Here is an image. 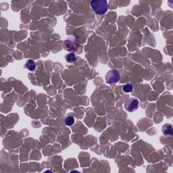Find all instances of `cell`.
Returning a JSON list of instances; mask_svg holds the SVG:
<instances>
[{
  "instance_id": "obj_1",
  "label": "cell",
  "mask_w": 173,
  "mask_h": 173,
  "mask_svg": "<svg viewBox=\"0 0 173 173\" xmlns=\"http://www.w3.org/2000/svg\"><path fill=\"white\" fill-rule=\"evenodd\" d=\"M91 7L98 15H102L108 10V2L105 0H93L91 2Z\"/></svg>"
},
{
  "instance_id": "obj_2",
  "label": "cell",
  "mask_w": 173,
  "mask_h": 173,
  "mask_svg": "<svg viewBox=\"0 0 173 173\" xmlns=\"http://www.w3.org/2000/svg\"><path fill=\"white\" fill-rule=\"evenodd\" d=\"M121 79V75L116 70H111L105 75V81L108 84H115Z\"/></svg>"
},
{
  "instance_id": "obj_3",
  "label": "cell",
  "mask_w": 173,
  "mask_h": 173,
  "mask_svg": "<svg viewBox=\"0 0 173 173\" xmlns=\"http://www.w3.org/2000/svg\"><path fill=\"white\" fill-rule=\"evenodd\" d=\"M139 101L135 98H131L126 101L125 104V108L128 112H133L138 109Z\"/></svg>"
},
{
  "instance_id": "obj_4",
  "label": "cell",
  "mask_w": 173,
  "mask_h": 173,
  "mask_svg": "<svg viewBox=\"0 0 173 173\" xmlns=\"http://www.w3.org/2000/svg\"><path fill=\"white\" fill-rule=\"evenodd\" d=\"M64 48L67 51L75 52L78 48L77 40L76 39H68L64 42Z\"/></svg>"
},
{
  "instance_id": "obj_5",
  "label": "cell",
  "mask_w": 173,
  "mask_h": 173,
  "mask_svg": "<svg viewBox=\"0 0 173 173\" xmlns=\"http://www.w3.org/2000/svg\"><path fill=\"white\" fill-rule=\"evenodd\" d=\"M162 132L165 136H171L173 133V128L171 125L165 124L162 128Z\"/></svg>"
},
{
  "instance_id": "obj_6",
  "label": "cell",
  "mask_w": 173,
  "mask_h": 173,
  "mask_svg": "<svg viewBox=\"0 0 173 173\" xmlns=\"http://www.w3.org/2000/svg\"><path fill=\"white\" fill-rule=\"evenodd\" d=\"M26 68H27L29 71L33 72L36 69V64L33 60H28L25 64Z\"/></svg>"
},
{
  "instance_id": "obj_7",
  "label": "cell",
  "mask_w": 173,
  "mask_h": 173,
  "mask_svg": "<svg viewBox=\"0 0 173 173\" xmlns=\"http://www.w3.org/2000/svg\"><path fill=\"white\" fill-rule=\"evenodd\" d=\"M66 60L69 63H73L76 60V55L73 53H70L66 55Z\"/></svg>"
},
{
  "instance_id": "obj_8",
  "label": "cell",
  "mask_w": 173,
  "mask_h": 173,
  "mask_svg": "<svg viewBox=\"0 0 173 173\" xmlns=\"http://www.w3.org/2000/svg\"><path fill=\"white\" fill-rule=\"evenodd\" d=\"M122 90H123V91L125 93H130V92L133 91V87L131 84H129V83L126 84L124 86H123Z\"/></svg>"
},
{
  "instance_id": "obj_9",
  "label": "cell",
  "mask_w": 173,
  "mask_h": 173,
  "mask_svg": "<svg viewBox=\"0 0 173 173\" xmlns=\"http://www.w3.org/2000/svg\"><path fill=\"white\" fill-rule=\"evenodd\" d=\"M65 123H66V125L68 126L73 125L75 123V118L72 116H67L65 119Z\"/></svg>"
}]
</instances>
